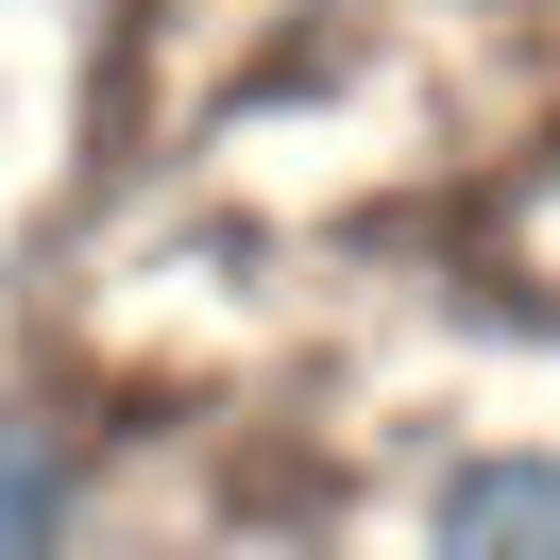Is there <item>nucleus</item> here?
<instances>
[{
	"mask_svg": "<svg viewBox=\"0 0 560 560\" xmlns=\"http://www.w3.org/2000/svg\"><path fill=\"white\" fill-rule=\"evenodd\" d=\"M69 526H85V458H69V424L0 408V560H69Z\"/></svg>",
	"mask_w": 560,
	"mask_h": 560,
	"instance_id": "f03ea898",
	"label": "nucleus"
},
{
	"mask_svg": "<svg viewBox=\"0 0 560 560\" xmlns=\"http://www.w3.org/2000/svg\"><path fill=\"white\" fill-rule=\"evenodd\" d=\"M424 560H560V458L544 442H492L424 492Z\"/></svg>",
	"mask_w": 560,
	"mask_h": 560,
	"instance_id": "f257e3e1",
	"label": "nucleus"
}]
</instances>
